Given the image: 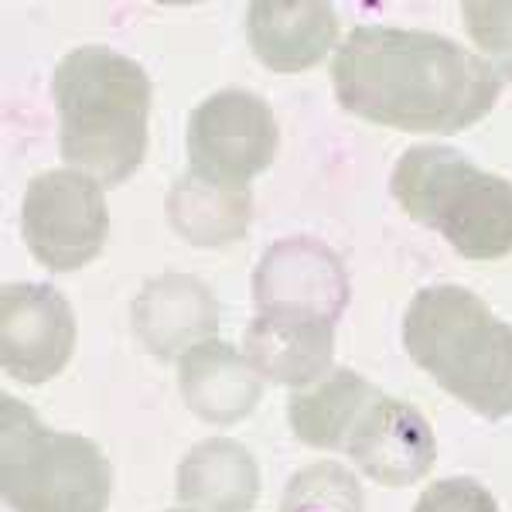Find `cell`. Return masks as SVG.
Here are the masks:
<instances>
[{"mask_svg": "<svg viewBox=\"0 0 512 512\" xmlns=\"http://www.w3.org/2000/svg\"><path fill=\"white\" fill-rule=\"evenodd\" d=\"M332 86L355 117L403 134H458L499 103L502 79L482 55L434 31L359 24L335 48Z\"/></svg>", "mask_w": 512, "mask_h": 512, "instance_id": "1", "label": "cell"}, {"mask_svg": "<svg viewBox=\"0 0 512 512\" xmlns=\"http://www.w3.org/2000/svg\"><path fill=\"white\" fill-rule=\"evenodd\" d=\"M52 96L69 168L110 188L144 164L154 89L140 62L103 45H82L59 62Z\"/></svg>", "mask_w": 512, "mask_h": 512, "instance_id": "2", "label": "cell"}, {"mask_svg": "<svg viewBox=\"0 0 512 512\" xmlns=\"http://www.w3.org/2000/svg\"><path fill=\"white\" fill-rule=\"evenodd\" d=\"M403 349L468 410L489 420L512 417V325L468 287L417 291L403 315Z\"/></svg>", "mask_w": 512, "mask_h": 512, "instance_id": "3", "label": "cell"}, {"mask_svg": "<svg viewBox=\"0 0 512 512\" xmlns=\"http://www.w3.org/2000/svg\"><path fill=\"white\" fill-rule=\"evenodd\" d=\"M390 192L410 219L437 229L465 260L512 253V181L482 171L441 144L410 147L393 168Z\"/></svg>", "mask_w": 512, "mask_h": 512, "instance_id": "4", "label": "cell"}, {"mask_svg": "<svg viewBox=\"0 0 512 512\" xmlns=\"http://www.w3.org/2000/svg\"><path fill=\"white\" fill-rule=\"evenodd\" d=\"M113 472L96 441L52 431L0 396V492L14 512H106Z\"/></svg>", "mask_w": 512, "mask_h": 512, "instance_id": "5", "label": "cell"}, {"mask_svg": "<svg viewBox=\"0 0 512 512\" xmlns=\"http://www.w3.org/2000/svg\"><path fill=\"white\" fill-rule=\"evenodd\" d=\"M110 233L103 185L76 168H52L31 178L21 202V236L31 256L55 274L93 263Z\"/></svg>", "mask_w": 512, "mask_h": 512, "instance_id": "6", "label": "cell"}, {"mask_svg": "<svg viewBox=\"0 0 512 512\" xmlns=\"http://www.w3.org/2000/svg\"><path fill=\"white\" fill-rule=\"evenodd\" d=\"M277 144L274 110L250 89L212 93L188 117L192 171L222 185H250L274 164Z\"/></svg>", "mask_w": 512, "mask_h": 512, "instance_id": "7", "label": "cell"}, {"mask_svg": "<svg viewBox=\"0 0 512 512\" xmlns=\"http://www.w3.org/2000/svg\"><path fill=\"white\" fill-rule=\"evenodd\" d=\"M76 315L48 284H4L0 291V366L28 386L48 383L69 366Z\"/></svg>", "mask_w": 512, "mask_h": 512, "instance_id": "8", "label": "cell"}, {"mask_svg": "<svg viewBox=\"0 0 512 512\" xmlns=\"http://www.w3.org/2000/svg\"><path fill=\"white\" fill-rule=\"evenodd\" d=\"M349 294L342 256L311 236L280 239L260 256V267L253 274L256 311L287 308L338 321Z\"/></svg>", "mask_w": 512, "mask_h": 512, "instance_id": "9", "label": "cell"}, {"mask_svg": "<svg viewBox=\"0 0 512 512\" xmlns=\"http://www.w3.org/2000/svg\"><path fill=\"white\" fill-rule=\"evenodd\" d=\"M369 475L386 489H407L434 468L437 441L434 431L410 403L379 393L355 420L349 441L342 448Z\"/></svg>", "mask_w": 512, "mask_h": 512, "instance_id": "10", "label": "cell"}, {"mask_svg": "<svg viewBox=\"0 0 512 512\" xmlns=\"http://www.w3.org/2000/svg\"><path fill=\"white\" fill-rule=\"evenodd\" d=\"M134 335L161 362L181 359L219 332L216 294L192 274H161L147 280L130 308Z\"/></svg>", "mask_w": 512, "mask_h": 512, "instance_id": "11", "label": "cell"}, {"mask_svg": "<svg viewBox=\"0 0 512 512\" xmlns=\"http://www.w3.org/2000/svg\"><path fill=\"white\" fill-rule=\"evenodd\" d=\"M243 349L263 379L304 390L332 373L335 321L287 308L256 311L243 335Z\"/></svg>", "mask_w": 512, "mask_h": 512, "instance_id": "12", "label": "cell"}, {"mask_svg": "<svg viewBox=\"0 0 512 512\" xmlns=\"http://www.w3.org/2000/svg\"><path fill=\"white\" fill-rule=\"evenodd\" d=\"M338 18L321 0H256L246 7V41L270 72H304L335 48Z\"/></svg>", "mask_w": 512, "mask_h": 512, "instance_id": "13", "label": "cell"}, {"mask_svg": "<svg viewBox=\"0 0 512 512\" xmlns=\"http://www.w3.org/2000/svg\"><path fill=\"white\" fill-rule=\"evenodd\" d=\"M178 390L205 424L233 427L260 403L263 376L239 349L209 338L178 359Z\"/></svg>", "mask_w": 512, "mask_h": 512, "instance_id": "14", "label": "cell"}, {"mask_svg": "<svg viewBox=\"0 0 512 512\" xmlns=\"http://www.w3.org/2000/svg\"><path fill=\"white\" fill-rule=\"evenodd\" d=\"M181 506L195 512H253L260 495V468L250 448L233 437L195 444L178 465Z\"/></svg>", "mask_w": 512, "mask_h": 512, "instance_id": "15", "label": "cell"}, {"mask_svg": "<svg viewBox=\"0 0 512 512\" xmlns=\"http://www.w3.org/2000/svg\"><path fill=\"white\" fill-rule=\"evenodd\" d=\"M171 229L192 246H229L246 236L253 219L250 185H222L188 168L168 192Z\"/></svg>", "mask_w": 512, "mask_h": 512, "instance_id": "16", "label": "cell"}, {"mask_svg": "<svg viewBox=\"0 0 512 512\" xmlns=\"http://www.w3.org/2000/svg\"><path fill=\"white\" fill-rule=\"evenodd\" d=\"M379 396L366 376L352 369H332L318 383L294 390L287 400V424L294 437L308 448L342 451L349 441L355 420Z\"/></svg>", "mask_w": 512, "mask_h": 512, "instance_id": "17", "label": "cell"}, {"mask_svg": "<svg viewBox=\"0 0 512 512\" xmlns=\"http://www.w3.org/2000/svg\"><path fill=\"white\" fill-rule=\"evenodd\" d=\"M280 512H362V489L345 465L318 461L287 482Z\"/></svg>", "mask_w": 512, "mask_h": 512, "instance_id": "18", "label": "cell"}, {"mask_svg": "<svg viewBox=\"0 0 512 512\" xmlns=\"http://www.w3.org/2000/svg\"><path fill=\"white\" fill-rule=\"evenodd\" d=\"M461 18L495 76L512 79V0H468Z\"/></svg>", "mask_w": 512, "mask_h": 512, "instance_id": "19", "label": "cell"}, {"mask_svg": "<svg viewBox=\"0 0 512 512\" xmlns=\"http://www.w3.org/2000/svg\"><path fill=\"white\" fill-rule=\"evenodd\" d=\"M414 512H499V506L475 478H441L420 492Z\"/></svg>", "mask_w": 512, "mask_h": 512, "instance_id": "20", "label": "cell"}, {"mask_svg": "<svg viewBox=\"0 0 512 512\" xmlns=\"http://www.w3.org/2000/svg\"><path fill=\"white\" fill-rule=\"evenodd\" d=\"M168 512H195V509H188V506H181V509H168Z\"/></svg>", "mask_w": 512, "mask_h": 512, "instance_id": "21", "label": "cell"}]
</instances>
